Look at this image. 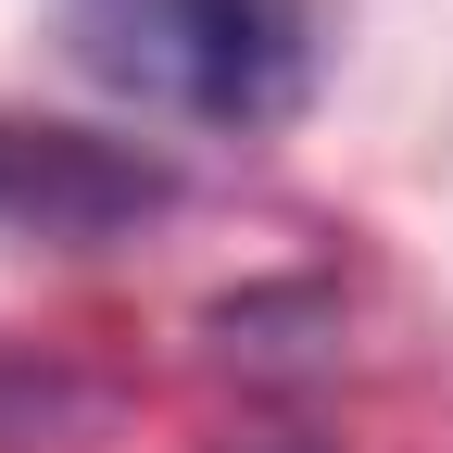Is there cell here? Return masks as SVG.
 I'll list each match as a JSON object with an SVG mask.
<instances>
[{
    "label": "cell",
    "mask_w": 453,
    "mask_h": 453,
    "mask_svg": "<svg viewBox=\"0 0 453 453\" xmlns=\"http://www.w3.org/2000/svg\"><path fill=\"white\" fill-rule=\"evenodd\" d=\"M64 50L189 127H290L327 64V0H64Z\"/></svg>",
    "instance_id": "cell-1"
},
{
    "label": "cell",
    "mask_w": 453,
    "mask_h": 453,
    "mask_svg": "<svg viewBox=\"0 0 453 453\" xmlns=\"http://www.w3.org/2000/svg\"><path fill=\"white\" fill-rule=\"evenodd\" d=\"M164 177L101 139H64V127H0V226H38V240H101V226L151 214Z\"/></svg>",
    "instance_id": "cell-2"
},
{
    "label": "cell",
    "mask_w": 453,
    "mask_h": 453,
    "mask_svg": "<svg viewBox=\"0 0 453 453\" xmlns=\"http://www.w3.org/2000/svg\"><path fill=\"white\" fill-rule=\"evenodd\" d=\"M13 403H38V390H26V378H0V416H13Z\"/></svg>",
    "instance_id": "cell-3"
}]
</instances>
